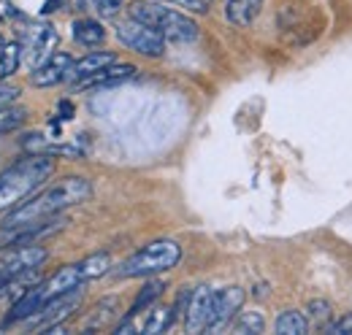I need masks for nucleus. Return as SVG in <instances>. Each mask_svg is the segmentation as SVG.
<instances>
[{"label":"nucleus","mask_w":352,"mask_h":335,"mask_svg":"<svg viewBox=\"0 0 352 335\" xmlns=\"http://www.w3.org/2000/svg\"><path fill=\"white\" fill-rule=\"evenodd\" d=\"M92 198V184L85 176H68L63 181H57L54 187L44 189L41 195L30 198V200H22L16 209L6 211L3 216V230H14V227H22V224H30V222H38V219H49V216H57L71 206H79Z\"/></svg>","instance_id":"1"},{"label":"nucleus","mask_w":352,"mask_h":335,"mask_svg":"<svg viewBox=\"0 0 352 335\" xmlns=\"http://www.w3.org/2000/svg\"><path fill=\"white\" fill-rule=\"evenodd\" d=\"M54 173L52 154H25L14 165H8L0 173V213L16 209L28 195H33L46 178Z\"/></svg>","instance_id":"2"},{"label":"nucleus","mask_w":352,"mask_h":335,"mask_svg":"<svg viewBox=\"0 0 352 335\" xmlns=\"http://www.w3.org/2000/svg\"><path fill=\"white\" fill-rule=\"evenodd\" d=\"M128 11L133 19L155 27L166 41L190 43L198 38V25L190 16L168 8V3H163V0H133Z\"/></svg>","instance_id":"3"},{"label":"nucleus","mask_w":352,"mask_h":335,"mask_svg":"<svg viewBox=\"0 0 352 335\" xmlns=\"http://www.w3.org/2000/svg\"><path fill=\"white\" fill-rule=\"evenodd\" d=\"M179 259H182V246L171 238H160L131 254L114 273L117 279H146V276H157V273L176 268Z\"/></svg>","instance_id":"4"},{"label":"nucleus","mask_w":352,"mask_h":335,"mask_svg":"<svg viewBox=\"0 0 352 335\" xmlns=\"http://www.w3.org/2000/svg\"><path fill=\"white\" fill-rule=\"evenodd\" d=\"M114 33H117V41L125 43L135 54H144V57H163V51H166V38H163L155 27H149V25L133 19V16L117 22Z\"/></svg>","instance_id":"5"},{"label":"nucleus","mask_w":352,"mask_h":335,"mask_svg":"<svg viewBox=\"0 0 352 335\" xmlns=\"http://www.w3.org/2000/svg\"><path fill=\"white\" fill-rule=\"evenodd\" d=\"M46 257H49V251L44 246H38V244H22V246L8 249L0 257V290L11 279H16V276H22L28 270L41 268L46 262Z\"/></svg>","instance_id":"6"},{"label":"nucleus","mask_w":352,"mask_h":335,"mask_svg":"<svg viewBox=\"0 0 352 335\" xmlns=\"http://www.w3.org/2000/svg\"><path fill=\"white\" fill-rule=\"evenodd\" d=\"M82 297H85V290H82V287H79V290H71V292H65V294L52 297L49 303H44V305H41V308L28 319V325H30L36 333H44L46 327L60 325L63 319H68V316L79 308Z\"/></svg>","instance_id":"7"},{"label":"nucleus","mask_w":352,"mask_h":335,"mask_svg":"<svg viewBox=\"0 0 352 335\" xmlns=\"http://www.w3.org/2000/svg\"><path fill=\"white\" fill-rule=\"evenodd\" d=\"M57 41H60V36H57V30L52 25H36V27H30L28 36H25V46H22V60L30 68H38L41 62H46L54 54Z\"/></svg>","instance_id":"8"},{"label":"nucleus","mask_w":352,"mask_h":335,"mask_svg":"<svg viewBox=\"0 0 352 335\" xmlns=\"http://www.w3.org/2000/svg\"><path fill=\"white\" fill-rule=\"evenodd\" d=\"M244 297H247V294H244L241 287H225V290H220V292H214L212 319H209L206 333H220V330H225V327L236 319V314L241 311Z\"/></svg>","instance_id":"9"},{"label":"nucleus","mask_w":352,"mask_h":335,"mask_svg":"<svg viewBox=\"0 0 352 335\" xmlns=\"http://www.w3.org/2000/svg\"><path fill=\"white\" fill-rule=\"evenodd\" d=\"M79 287H85V273H82L79 262H74V265H65L57 273H52L46 281H38L36 292L41 297V303H49L52 297L71 292V290H79Z\"/></svg>","instance_id":"10"},{"label":"nucleus","mask_w":352,"mask_h":335,"mask_svg":"<svg viewBox=\"0 0 352 335\" xmlns=\"http://www.w3.org/2000/svg\"><path fill=\"white\" fill-rule=\"evenodd\" d=\"M212 305H214L212 287H195L190 292V303H187V311H184L187 333H206L209 319H212Z\"/></svg>","instance_id":"11"},{"label":"nucleus","mask_w":352,"mask_h":335,"mask_svg":"<svg viewBox=\"0 0 352 335\" xmlns=\"http://www.w3.org/2000/svg\"><path fill=\"white\" fill-rule=\"evenodd\" d=\"M74 65V57L68 51H54L46 62H41L38 68H33V76H30V84L38 86V89H49V86H57V84L65 82L68 71Z\"/></svg>","instance_id":"12"},{"label":"nucleus","mask_w":352,"mask_h":335,"mask_svg":"<svg viewBox=\"0 0 352 335\" xmlns=\"http://www.w3.org/2000/svg\"><path fill=\"white\" fill-rule=\"evenodd\" d=\"M138 76V68L131 65V62H111L106 65L103 71L87 76L85 82H79L74 89H100V86H117V84L133 82Z\"/></svg>","instance_id":"13"},{"label":"nucleus","mask_w":352,"mask_h":335,"mask_svg":"<svg viewBox=\"0 0 352 335\" xmlns=\"http://www.w3.org/2000/svg\"><path fill=\"white\" fill-rule=\"evenodd\" d=\"M111 62H117V54H114V51H89V54H85L82 60H76V62L71 65L65 82L71 84V86H76L79 82H85L87 76L103 71V68L111 65Z\"/></svg>","instance_id":"14"},{"label":"nucleus","mask_w":352,"mask_h":335,"mask_svg":"<svg viewBox=\"0 0 352 335\" xmlns=\"http://www.w3.org/2000/svg\"><path fill=\"white\" fill-rule=\"evenodd\" d=\"M263 8V0H225V19L236 27H250Z\"/></svg>","instance_id":"15"},{"label":"nucleus","mask_w":352,"mask_h":335,"mask_svg":"<svg viewBox=\"0 0 352 335\" xmlns=\"http://www.w3.org/2000/svg\"><path fill=\"white\" fill-rule=\"evenodd\" d=\"M114 319H120V297H103V300L89 311V316L85 319L82 330H85V333L103 330V327H109Z\"/></svg>","instance_id":"16"},{"label":"nucleus","mask_w":352,"mask_h":335,"mask_svg":"<svg viewBox=\"0 0 352 335\" xmlns=\"http://www.w3.org/2000/svg\"><path fill=\"white\" fill-rule=\"evenodd\" d=\"M22 146L28 149V152H36V154H63V157H74V160H79L85 152L79 149V146H68V143H52V141H46L44 135H38V132H33V135H28L25 141H22Z\"/></svg>","instance_id":"17"},{"label":"nucleus","mask_w":352,"mask_h":335,"mask_svg":"<svg viewBox=\"0 0 352 335\" xmlns=\"http://www.w3.org/2000/svg\"><path fill=\"white\" fill-rule=\"evenodd\" d=\"M71 33H74V41L82 43V46H100V43L106 41V30H103V25L95 16L76 19L71 25Z\"/></svg>","instance_id":"18"},{"label":"nucleus","mask_w":352,"mask_h":335,"mask_svg":"<svg viewBox=\"0 0 352 335\" xmlns=\"http://www.w3.org/2000/svg\"><path fill=\"white\" fill-rule=\"evenodd\" d=\"M174 319H176V311L171 305H152V311H149V316H146L141 333H146V335L166 333V330L174 325Z\"/></svg>","instance_id":"19"},{"label":"nucleus","mask_w":352,"mask_h":335,"mask_svg":"<svg viewBox=\"0 0 352 335\" xmlns=\"http://www.w3.org/2000/svg\"><path fill=\"white\" fill-rule=\"evenodd\" d=\"M274 327H276L279 335H304L309 330V319H307V314L290 308V311H282V314L276 316V325H274Z\"/></svg>","instance_id":"20"},{"label":"nucleus","mask_w":352,"mask_h":335,"mask_svg":"<svg viewBox=\"0 0 352 335\" xmlns=\"http://www.w3.org/2000/svg\"><path fill=\"white\" fill-rule=\"evenodd\" d=\"M79 268H82V273H85V281L100 279V276L109 273V268H111V257H109V251L89 254V257H85V259L79 262Z\"/></svg>","instance_id":"21"},{"label":"nucleus","mask_w":352,"mask_h":335,"mask_svg":"<svg viewBox=\"0 0 352 335\" xmlns=\"http://www.w3.org/2000/svg\"><path fill=\"white\" fill-rule=\"evenodd\" d=\"M76 3H79L82 11H87V14L98 16V19H111L125 5V0H76Z\"/></svg>","instance_id":"22"},{"label":"nucleus","mask_w":352,"mask_h":335,"mask_svg":"<svg viewBox=\"0 0 352 335\" xmlns=\"http://www.w3.org/2000/svg\"><path fill=\"white\" fill-rule=\"evenodd\" d=\"M19 65H22V43H3L0 46V73H3V79H11Z\"/></svg>","instance_id":"23"},{"label":"nucleus","mask_w":352,"mask_h":335,"mask_svg":"<svg viewBox=\"0 0 352 335\" xmlns=\"http://www.w3.org/2000/svg\"><path fill=\"white\" fill-rule=\"evenodd\" d=\"M265 330V319L261 311H239L233 322V333L239 335H258Z\"/></svg>","instance_id":"24"},{"label":"nucleus","mask_w":352,"mask_h":335,"mask_svg":"<svg viewBox=\"0 0 352 335\" xmlns=\"http://www.w3.org/2000/svg\"><path fill=\"white\" fill-rule=\"evenodd\" d=\"M25 122H28V111L22 106H3L0 108V135L16 132Z\"/></svg>","instance_id":"25"},{"label":"nucleus","mask_w":352,"mask_h":335,"mask_svg":"<svg viewBox=\"0 0 352 335\" xmlns=\"http://www.w3.org/2000/svg\"><path fill=\"white\" fill-rule=\"evenodd\" d=\"M163 290H166V284H163V281H149V284L138 292V297L133 300L131 316H135L138 311H144V308H149V305H155V300L163 294Z\"/></svg>","instance_id":"26"},{"label":"nucleus","mask_w":352,"mask_h":335,"mask_svg":"<svg viewBox=\"0 0 352 335\" xmlns=\"http://www.w3.org/2000/svg\"><path fill=\"white\" fill-rule=\"evenodd\" d=\"M331 316H333V305L328 300H311L307 305V319L314 325H328Z\"/></svg>","instance_id":"27"},{"label":"nucleus","mask_w":352,"mask_h":335,"mask_svg":"<svg viewBox=\"0 0 352 335\" xmlns=\"http://www.w3.org/2000/svg\"><path fill=\"white\" fill-rule=\"evenodd\" d=\"M163 3L179 5V8L190 11V14H209V8H212L214 0H163Z\"/></svg>","instance_id":"28"},{"label":"nucleus","mask_w":352,"mask_h":335,"mask_svg":"<svg viewBox=\"0 0 352 335\" xmlns=\"http://www.w3.org/2000/svg\"><path fill=\"white\" fill-rule=\"evenodd\" d=\"M325 333H331V335H352V314L342 316V319H339V322H333V325H325Z\"/></svg>","instance_id":"29"},{"label":"nucleus","mask_w":352,"mask_h":335,"mask_svg":"<svg viewBox=\"0 0 352 335\" xmlns=\"http://www.w3.org/2000/svg\"><path fill=\"white\" fill-rule=\"evenodd\" d=\"M16 95H19L16 84H0V100H14Z\"/></svg>","instance_id":"30"},{"label":"nucleus","mask_w":352,"mask_h":335,"mask_svg":"<svg viewBox=\"0 0 352 335\" xmlns=\"http://www.w3.org/2000/svg\"><path fill=\"white\" fill-rule=\"evenodd\" d=\"M60 117H63V119H71V117H74V106H71L68 100L60 103Z\"/></svg>","instance_id":"31"},{"label":"nucleus","mask_w":352,"mask_h":335,"mask_svg":"<svg viewBox=\"0 0 352 335\" xmlns=\"http://www.w3.org/2000/svg\"><path fill=\"white\" fill-rule=\"evenodd\" d=\"M63 5V0H46L44 3V14H49V11H57Z\"/></svg>","instance_id":"32"},{"label":"nucleus","mask_w":352,"mask_h":335,"mask_svg":"<svg viewBox=\"0 0 352 335\" xmlns=\"http://www.w3.org/2000/svg\"><path fill=\"white\" fill-rule=\"evenodd\" d=\"M0 46H3V38H0Z\"/></svg>","instance_id":"33"}]
</instances>
